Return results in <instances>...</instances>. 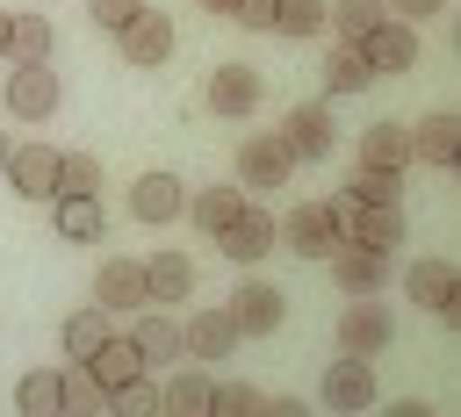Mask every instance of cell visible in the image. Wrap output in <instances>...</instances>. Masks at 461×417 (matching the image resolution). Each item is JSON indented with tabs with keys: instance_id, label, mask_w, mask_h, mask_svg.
Instances as JSON below:
<instances>
[{
	"instance_id": "1",
	"label": "cell",
	"mask_w": 461,
	"mask_h": 417,
	"mask_svg": "<svg viewBox=\"0 0 461 417\" xmlns=\"http://www.w3.org/2000/svg\"><path fill=\"white\" fill-rule=\"evenodd\" d=\"M281 244L303 259H331L346 244V201H295L281 216Z\"/></svg>"
},
{
	"instance_id": "2",
	"label": "cell",
	"mask_w": 461,
	"mask_h": 417,
	"mask_svg": "<svg viewBox=\"0 0 461 417\" xmlns=\"http://www.w3.org/2000/svg\"><path fill=\"white\" fill-rule=\"evenodd\" d=\"M58 101H65V86H58L50 58H29V65L7 72V115H14V122H50Z\"/></svg>"
},
{
	"instance_id": "3",
	"label": "cell",
	"mask_w": 461,
	"mask_h": 417,
	"mask_svg": "<svg viewBox=\"0 0 461 417\" xmlns=\"http://www.w3.org/2000/svg\"><path fill=\"white\" fill-rule=\"evenodd\" d=\"M288 173H295V151H288L274 129H252V137L238 144V187H245V194L288 187Z\"/></svg>"
},
{
	"instance_id": "4",
	"label": "cell",
	"mask_w": 461,
	"mask_h": 417,
	"mask_svg": "<svg viewBox=\"0 0 461 417\" xmlns=\"http://www.w3.org/2000/svg\"><path fill=\"white\" fill-rule=\"evenodd\" d=\"M389 338H396V316L382 309V295H353V302L339 309V352L375 359V352H389Z\"/></svg>"
},
{
	"instance_id": "5",
	"label": "cell",
	"mask_w": 461,
	"mask_h": 417,
	"mask_svg": "<svg viewBox=\"0 0 461 417\" xmlns=\"http://www.w3.org/2000/svg\"><path fill=\"white\" fill-rule=\"evenodd\" d=\"M360 58H367V72H375V79H382V72H396V79H403V72L418 65V29H411L403 14H382V22L360 36Z\"/></svg>"
},
{
	"instance_id": "6",
	"label": "cell",
	"mask_w": 461,
	"mask_h": 417,
	"mask_svg": "<svg viewBox=\"0 0 461 417\" xmlns=\"http://www.w3.org/2000/svg\"><path fill=\"white\" fill-rule=\"evenodd\" d=\"M274 244H281V216H274V208H252V201H245V208L230 216V230L216 237V252L238 259V266H259Z\"/></svg>"
},
{
	"instance_id": "7",
	"label": "cell",
	"mask_w": 461,
	"mask_h": 417,
	"mask_svg": "<svg viewBox=\"0 0 461 417\" xmlns=\"http://www.w3.org/2000/svg\"><path fill=\"white\" fill-rule=\"evenodd\" d=\"M324 410L331 417H353V410H375V367L360 359V352H339L331 367H324Z\"/></svg>"
},
{
	"instance_id": "8",
	"label": "cell",
	"mask_w": 461,
	"mask_h": 417,
	"mask_svg": "<svg viewBox=\"0 0 461 417\" xmlns=\"http://www.w3.org/2000/svg\"><path fill=\"white\" fill-rule=\"evenodd\" d=\"M115 43H122V65H166L173 58V14H151V7H137L122 29H115Z\"/></svg>"
},
{
	"instance_id": "9",
	"label": "cell",
	"mask_w": 461,
	"mask_h": 417,
	"mask_svg": "<svg viewBox=\"0 0 461 417\" xmlns=\"http://www.w3.org/2000/svg\"><path fill=\"white\" fill-rule=\"evenodd\" d=\"M7 187L22 194V201H50L58 194V151L50 144H7Z\"/></svg>"
},
{
	"instance_id": "10",
	"label": "cell",
	"mask_w": 461,
	"mask_h": 417,
	"mask_svg": "<svg viewBox=\"0 0 461 417\" xmlns=\"http://www.w3.org/2000/svg\"><path fill=\"white\" fill-rule=\"evenodd\" d=\"M324 266H331L339 295H382V288H389V252H375V244H353V237H346Z\"/></svg>"
},
{
	"instance_id": "11",
	"label": "cell",
	"mask_w": 461,
	"mask_h": 417,
	"mask_svg": "<svg viewBox=\"0 0 461 417\" xmlns=\"http://www.w3.org/2000/svg\"><path fill=\"white\" fill-rule=\"evenodd\" d=\"M403 288H411V302H425L432 316L461 324V273H454V259H418V266L403 273Z\"/></svg>"
},
{
	"instance_id": "12",
	"label": "cell",
	"mask_w": 461,
	"mask_h": 417,
	"mask_svg": "<svg viewBox=\"0 0 461 417\" xmlns=\"http://www.w3.org/2000/svg\"><path fill=\"white\" fill-rule=\"evenodd\" d=\"M223 309H230L238 338H274V331H281V316H288V295H281V288H267V280H245Z\"/></svg>"
},
{
	"instance_id": "13",
	"label": "cell",
	"mask_w": 461,
	"mask_h": 417,
	"mask_svg": "<svg viewBox=\"0 0 461 417\" xmlns=\"http://www.w3.org/2000/svg\"><path fill=\"white\" fill-rule=\"evenodd\" d=\"M274 137L295 151V165H303V158H331V144H339V137H331V108H324V101H303V108H288Z\"/></svg>"
},
{
	"instance_id": "14",
	"label": "cell",
	"mask_w": 461,
	"mask_h": 417,
	"mask_svg": "<svg viewBox=\"0 0 461 417\" xmlns=\"http://www.w3.org/2000/svg\"><path fill=\"white\" fill-rule=\"evenodd\" d=\"M403 137H411V158H418V165H439V173H454V165H461V115H454V108H439V115H425V122H411Z\"/></svg>"
},
{
	"instance_id": "15",
	"label": "cell",
	"mask_w": 461,
	"mask_h": 417,
	"mask_svg": "<svg viewBox=\"0 0 461 417\" xmlns=\"http://www.w3.org/2000/svg\"><path fill=\"white\" fill-rule=\"evenodd\" d=\"M346 237L375 244V252H396L403 244V208L396 201H346Z\"/></svg>"
},
{
	"instance_id": "16",
	"label": "cell",
	"mask_w": 461,
	"mask_h": 417,
	"mask_svg": "<svg viewBox=\"0 0 461 417\" xmlns=\"http://www.w3.org/2000/svg\"><path fill=\"white\" fill-rule=\"evenodd\" d=\"M180 352H187V359H230V352H238L230 309H194V316L180 324Z\"/></svg>"
},
{
	"instance_id": "17",
	"label": "cell",
	"mask_w": 461,
	"mask_h": 417,
	"mask_svg": "<svg viewBox=\"0 0 461 417\" xmlns=\"http://www.w3.org/2000/svg\"><path fill=\"white\" fill-rule=\"evenodd\" d=\"M180 208H187L180 173H137V187H130V216L137 223H173Z\"/></svg>"
},
{
	"instance_id": "18",
	"label": "cell",
	"mask_w": 461,
	"mask_h": 417,
	"mask_svg": "<svg viewBox=\"0 0 461 417\" xmlns=\"http://www.w3.org/2000/svg\"><path fill=\"white\" fill-rule=\"evenodd\" d=\"M202 93H209V108H216V115H252L267 86H259V72H252V65H216Z\"/></svg>"
},
{
	"instance_id": "19",
	"label": "cell",
	"mask_w": 461,
	"mask_h": 417,
	"mask_svg": "<svg viewBox=\"0 0 461 417\" xmlns=\"http://www.w3.org/2000/svg\"><path fill=\"white\" fill-rule=\"evenodd\" d=\"M94 302H101L108 316H115V309H144V259H101Z\"/></svg>"
},
{
	"instance_id": "20",
	"label": "cell",
	"mask_w": 461,
	"mask_h": 417,
	"mask_svg": "<svg viewBox=\"0 0 461 417\" xmlns=\"http://www.w3.org/2000/svg\"><path fill=\"white\" fill-rule=\"evenodd\" d=\"M130 345L144 352V367H166V359H187V352H180V324H173V316H166L158 302H144V309H137V324H130Z\"/></svg>"
},
{
	"instance_id": "21",
	"label": "cell",
	"mask_w": 461,
	"mask_h": 417,
	"mask_svg": "<svg viewBox=\"0 0 461 417\" xmlns=\"http://www.w3.org/2000/svg\"><path fill=\"white\" fill-rule=\"evenodd\" d=\"M50 230H58L65 244H94V237L108 230V216H101L94 194H50Z\"/></svg>"
},
{
	"instance_id": "22",
	"label": "cell",
	"mask_w": 461,
	"mask_h": 417,
	"mask_svg": "<svg viewBox=\"0 0 461 417\" xmlns=\"http://www.w3.org/2000/svg\"><path fill=\"white\" fill-rule=\"evenodd\" d=\"M194 295V259L187 252H151L144 259V302H187Z\"/></svg>"
},
{
	"instance_id": "23",
	"label": "cell",
	"mask_w": 461,
	"mask_h": 417,
	"mask_svg": "<svg viewBox=\"0 0 461 417\" xmlns=\"http://www.w3.org/2000/svg\"><path fill=\"white\" fill-rule=\"evenodd\" d=\"M86 374H94V381H101V388H122V381H130V374H144V352H137V345H130V331H122V338H115V331H108V338H101V345H94V352H86Z\"/></svg>"
},
{
	"instance_id": "24",
	"label": "cell",
	"mask_w": 461,
	"mask_h": 417,
	"mask_svg": "<svg viewBox=\"0 0 461 417\" xmlns=\"http://www.w3.org/2000/svg\"><path fill=\"white\" fill-rule=\"evenodd\" d=\"M317 79H324V93H367V86H375V72H367L360 43H331V50H324V65H317Z\"/></svg>"
},
{
	"instance_id": "25",
	"label": "cell",
	"mask_w": 461,
	"mask_h": 417,
	"mask_svg": "<svg viewBox=\"0 0 461 417\" xmlns=\"http://www.w3.org/2000/svg\"><path fill=\"white\" fill-rule=\"evenodd\" d=\"M238 208H245V187H202V194H187V208H180V216H194V230H202V237H223Z\"/></svg>"
},
{
	"instance_id": "26",
	"label": "cell",
	"mask_w": 461,
	"mask_h": 417,
	"mask_svg": "<svg viewBox=\"0 0 461 417\" xmlns=\"http://www.w3.org/2000/svg\"><path fill=\"white\" fill-rule=\"evenodd\" d=\"M360 165H389V173H403V165H411V137H403V122H367V129H360Z\"/></svg>"
},
{
	"instance_id": "27",
	"label": "cell",
	"mask_w": 461,
	"mask_h": 417,
	"mask_svg": "<svg viewBox=\"0 0 461 417\" xmlns=\"http://www.w3.org/2000/svg\"><path fill=\"white\" fill-rule=\"evenodd\" d=\"M50 58V14H7V65Z\"/></svg>"
},
{
	"instance_id": "28",
	"label": "cell",
	"mask_w": 461,
	"mask_h": 417,
	"mask_svg": "<svg viewBox=\"0 0 461 417\" xmlns=\"http://www.w3.org/2000/svg\"><path fill=\"white\" fill-rule=\"evenodd\" d=\"M14 410H22V417H65L58 367H36V374H22V388H14Z\"/></svg>"
},
{
	"instance_id": "29",
	"label": "cell",
	"mask_w": 461,
	"mask_h": 417,
	"mask_svg": "<svg viewBox=\"0 0 461 417\" xmlns=\"http://www.w3.org/2000/svg\"><path fill=\"white\" fill-rule=\"evenodd\" d=\"M58 395H65V410H72V417H94V410H108V388L86 374V359L58 367Z\"/></svg>"
},
{
	"instance_id": "30",
	"label": "cell",
	"mask_w": 461,
	"mask_h": 417,
	"mask_svg": "<svg viewBox=\"0 0 461 417\" xmlns=\"http://www.w3.org/2000/svg\"><path fill=\"white\" fill-rule=\"evenodd\" d=\"M382 14H389V0H339V7H324V29H339V43H360Z\"/></svg>"
},
{
	"instance_id": "31",
	"label": "cell",
	"mask_w": 461,
	"mask_h": 417,
	"mask_svg": "<svg viewBox=\"0 0 461 417\" xmlns=\"http://www.w3.org/2000/svg\"><path fill=\"white\" fill-rule=\"evenodd\" d=\"M396 194H403V173H389V165H353V180H346L339 201H396Z\"/></svg>"
},
{
	"instance_id": "32",
	"label": "cell",
	"mask_w": 461,
	"mask_h": 417,
	"mask_svg": "<svg viewBox=\"0 0 461 417\" xmlns=\"http://www.w3.org/2000/svg\"><path fill=\"white\" fill-rule=\"evenodd\" d=\"M101 338H108V309H101V302H94V309H72V316H65V359H86V352H94Z\"/></svg>"
},
{
	"instance_id": "33",
	"label": "cell",
	"mask_w": 461,
	"mask_h": 417,
	"mask_svg": "<svg viewBox=\"0 0 461 417\" xmlns=\"http://www.w3.org/2000/svg\"><path fill=\"white\" fill-rule=\"evenodd\" d=\"M324 7L331 0H274L267 29H281V36H324Z\"/></svg>"
},
{
	"instance_id": "34",
	"label": "cell",
	"mask_w": 461,
	"mask_h": 417,
	"mask_svg": "<svg viewBox=\"0 0 461 417\" xmlns=\"http://www.w3.org/2000/svg\"><path fill=\"white\" fill-rule=\"evenodd\" d=\"M209 403V374L202 367H187V374H173L166 388H158V410H180V417H194Z\"/></svg>"
},
{
	"instance_id": "35",
	"label": "cell",
	"mask_w": 461,
	"mask_h": 417,
	"mask_svg": "<svg viewBox=\"0 0 461 417\" xmlns=\"http://www.w3.org/2000/svg\"><path fill=\"white\" fill-rule=\"evenodd\" d=\"M101 187V158L94 151H58V194H94Z\"/></svg>"
},
{
	"instance_id": "36",
	"label": "cell",
	"mask_w": 461,
	"mask_h": 417,
	"mask_svg": "<svg viewBox=\"0 0 461 417\" xmlns=\"http://www.w3.org/2000/svg\"><path fill=\"white\" fill-rule=\"evenodd\" d=\"M108 417H158V388L144 374H130L122 388H108Z\"/></svg>"
},
{
	"instance_id": "37",
	"label": "cell",
	"mask_w": 461,
	"mask_h": 417,
	"mask_svg": "<svg viewBox=\"0 0 461 417\" xmlns=\"http://www.w3.org/2000/svg\"><path fill=\"white\" fill-rule=\"evenodd\" d=\"M209 417H259V388H245V381H209V403H202Z\"/></svg>"
},
{
	"instance_id": "38",
	"label": "cell",
	"mask_w": 461,
	"mask_h": 417,
	"mask_svg": "<svg viewBox=\"0 0 461 417\" xmlns=\"http://www.w3.org/2000/svg\"><path fill=\"white\" fill-rule=\"evenodd\" d=\"M137 7H144V0H86V14H94V29H101V36H115Z\"/></svg>"
},
{
	"instance_id": "39",
	"label": "cell",
	"mask_w": 461,
	"mask_h": 417,
	"mask_svg": "<svg viewBox=\"0 0 461 417\" xmlns=\"http://www.w3.org/2000/svg\"><path fill=\"white\" fill-rule=\"evenodd\" d=\"M230 22L238 29H267L274 22V0H230Z\"/></svg>"
},
{
	"instance_id": "40",
	"label": "cell",
	"mask_w": 461,
	"mask_h": 417,
	"mask_svg": "<svg viewBox=\"0 0 461 417\" xmlns=\"http://www.w3.org/2000/svg\"><path fill=\"white\" fill-rule=\"evenodd\" d=\"M389 14H403V22H418V14H447V0H389Z\"/></svg>"
},
{
	"instance_id": "41",
	"label": "cell",
	"mask_w": 461,
	"mask_h": 417,
	"mask_svg": "<svg viewBox=\"0 0 461 417\" xmlns=\"http://www.w3.org/2000/svg\"><path fill=\"white\" fill-rule=\"evenodd\" d=\"M202 7H209V14H216V22H223V14H230V0H202Z\"/></svg>"
},
{
	"instance_id": "42",
	"label": "cell",
	"mask_w": 461,
	"mask_h": 417,
	"mask_svg": "<svg viewBox=\"0 0 461 417\" xmlns=\"http://www.w3.org/2000/svg\"><path fill=\"white\" fill-rule=\"evenodd\" d=\"M0 58H7V7H0Z\"/></svg>"
},
{
	"instance_id": "43",
	"label": "cell",
	"mask_w": 461,
	"mask_h": 417,
	"mask_svg": "<svg viewBox=\"0 0 461 417\" xmlns=\"http://www.w3.org/2000/svg\"><path fill=\"white\" fill-rule=\"evenodd\" d=\"M0 165H7V129H0Z\"/></svg>"
}]
</instances>
